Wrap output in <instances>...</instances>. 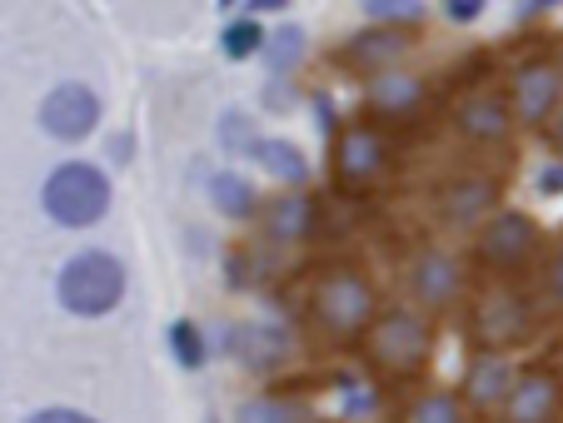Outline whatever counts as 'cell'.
<instances>
[{
	"instance_id": "6da1fadb",
	"label": "cell",
	"mask_w": 563,
	"mask_h": 423,
	"mask_svg": "<svg viewBox=\"0 0 563 423\" xmlns=\"http://www.w3.org/2000/svg\"><path fill=\"white\" fill-rule=\"evenodd\" d=\"M305 314H309V324H314V334L324 338V344H334V349L364 344L374 319L384 314L379 285H374V275L360 265V259L334 254V259H324V265L309 275Z\"/></svg>"
},
{
	"instance_id": "7a4b0ae2",
	"label": "cell",
	"mask_w": 563,
	"mask_h": 423,
	"mask_svg": "<svg viewBox=\"0 0 563 423\" xmlns=\"http://www.w3.org/2000/svg\"><path fill=\"white\" fill-rule=\"evenodd\" d=\"M543 329V304L519 279H489L464 304V334L474 354H519Z\"/></svg>"
},
{
	"instance_id": "3957f363",
	"label": "cell",
	"mask_w": 563,
	"mask_h": 423,
	"mask_svg": "<svg viewBox=\"0 0 563 423\" xmlns=\"http://www.w3.org/2000/svg\"><path fill=\"white\" fill-rule=\"evenodd\" d=\"M434 319L415 304H394L374 319V329L364 334V364L369 374H379L384 383H415L434 364Z\"/></svg>"
},
{
	"instance_id": "277c9868",
	"label": "cell",
	"mask_w": 563,
	"mask_h": 423,
	"mask_svg": "<svg viewBox=\"0 0 563 423\" xmlns=\"http://www.w3.org/2000/svg\"><path fill=\"white\" fill-rule=\"evenodd\" d=\"M543 254H549V240H543L539 220L523 210H499L474 240H468V259H474L489 279L529 275V269L543 265Z\"/></svg>"
},
{
	"instance_id": "5b68a950",
	"label": "cell",
	"mask_w": 563,
	"mask_h": 423,
	"mask_svg": "<svg viewBox=\"0 0 563 423\" xmlns=\"http://www.w3.org/2000/svg\"><path fill=\"white\" fill-rule=\"evenodd\" d=\"M394 169V140L374 120H350L334 130L330 145V180L340 194H369L389 180Z\"/></svg>"
},
{
	"instance_id": "8992f818",
	"label": "cell",
	"mask_w": 563,
	"mask_h": 423,
	"mask_svg": "<svg viewBox=\"0 0 563 423\" xmlns=\"http://www.w3.org/2000/svg\"><path fill=\"white\" fill-rule=\"evenodd\" d=\"M499 200H504L499 175H489V169H454V175H444V180L429 190V214H434L439 230L474 240V234L504 210Z\"/></svg>"
},
{
	"instance_id": "52a82bcc",
	"label": "cell",
	"mask_w": 563,
	"mask_h": 423,
	"mask_svg": "<svg viewBox=\"0 0 563 423\" xmlns=\"http://www.w3.org/2000/svg\"><path fill=\"white\" fill-rule=\"evenodd\" d=\"M125 265H120L115 254L106 249H80L75 259H65L60 279H55V294H60V304L70 309V314L80 319H100L110 314V309H120V299H125Z\"/></svg>"
},
{
	"instance_id": "ba28073f",
	"label": "cell",
	"mask_w": 563,
	"mask_h": 423,
	"mask_svg": "<svg viewBox=\"0 0 563 423\" xmlns=\"http://www.w3.org/2000/svg\"><path fill=\"white\" fill-rule=\"evenodd\" d=\"M504 96H509L514 125L519 130H549L563 115V60L549 51L523 55L504 75Z\"/></svg>"
},
{
	"instance_id": "9c48e42d",
	"label": "cell",
	"mask_w": 563,
	"mask_h": 423,
	"mask_svg": "<svg viewBox=\"0 0 563 423\" xmlns=\"http://www.w3.org/2000/svg\"><path fill=\"white\" fill-rule=\"evenodd\" d=\"M41 204L65 230H90V224H100L110 214L106 169L86 165V159H70V165L51 169V180H45V190H41Z\"/></svg>"
},
{
	"instance_id": "30bf717a",
	"label": "cell",
	"mask_w": 563,
	"mask_h": 423,
	"mask_svg": "<svg viewBox=\"0 0 563 423\" xmlns=\"http://www.w3.org/2000/svg\"><path fill=\"white\" fill-rule=\"evenodd\" d=\"M405 279H409V299H415V309H424L429 319H444L454 314L459 304H468V269L459 254H449L444 244H419L415 254H409L405 265Z\"/></svg>"
},
{
	"instance_id": "8fae6325",
	"label": "cell",
	"mask_w": 563,
	"mask_h": 423,
	"mask_svg": "<svg viewBox=\"0 0 563 423\" xmlns=\"http://www.w3.org/2000/svg\"><path fill=\"white\" fill-rule=\"evenodd\" d=\"M449 125L464 145L474 149H494V145H509L514 125V110H509V96H504V85H484V90H468L454 110H449Z\"/></svg>"
},
{
	"instance_id": "7c38bea8",
	"label": "cell",
	"mask_w": 563,
	"mask_h": 423,
	"mask_svg": "<svg viewBox=\"0 0 563 423\" xmlns=\"http://www.w3.org/2000/svg\"><path fill=\"white\" fill-rule=\"evenodd\" d=\"M409 51H415V31H399V25H364V31L344 35V41L334 45V65H344L350 75L379 80V75L399 70Z\"/></svg>"
},
{
	"instance_id": "4fadbf2b",
	"label": "cell",
	"mask_w": 563,
	"mask_h": 423,
	"mask_svg": "<svg viewBox=\"0 0 563 423\" xmlns=\"http://www.w3.org/2000/svg\"><path fill=\"white\" fill-rule=\"evenodd\" d=\"M494 423H563V369H553V364L519 369Z\"/></svg>"
},
{
	"instance_id": "5bb4252c",
	"label": "cell",
	"mask_w": 563,
	"mask_h": 423,
	"mask_svg": "<svg viewBox=\"0 0 563 423\" xmlns=\"http://www.w3.org/2000/svg\"><path fill=\"white\" fill-rule=\"evenodd\" d=\"M96 125H100V96L90 90V85L65 80V85H55L51 96L41 100V130L51 140L75 145V140L96 135Z\"/></svg>"
},
{
	"instance_id": "9a60e30c",
	"label": "cell",
	"mask_w": 563,
	"mask_h": 423,
	"mask_svg": "<svg viewBox=\"0 0 563 423\" xmlns=\"http://www.w3.org/2000/svg\"><path fill=\"white\" fill-rule=\"evenodd\" d=\"M514 379H519V364H514L509 354H474L464 369V383H459V399H464V409L478 413V419H499Z\"/></svg>"
},
{
	"instance_id": "2e32d148",
	"label": "cell",
	"mask_w": 563,
	"mask_h": 423,
	"mask_svg": "<svg viewBox=\"0 0 563 423\" xmlns=\"http://www.w3.org/2000/svg\"><path fill=\"white\" fill-rule=\"evenodd\" d=\"M429 105V80L415 70H389L379 75V80H369V90H364V110H369L374 125H405V120L424 115Z\"/></svg>"
},
{
	"instance_id": "e0dca14e",
	"label": "cell",
	"mask_w": 563,
	"mask_h": 423,
	"mask_svg": "<svg viewBox=\"0 0 563 423\" xmlns=\"http://www.w3.org/2000/svg\"><path fill=\"white\" fill-rule=\"evenodd\" d=\"M255 224L269 244H305L319 230V200L309 190H279L275 200H265Z\"/></svg>"
},
{
	"instance_id": "ac0fdd59",
	"label": "cell",
	"mask_w": 563,
	"mask_h": 423,
	"mask_svg": "<svg viewBox=\"0 0 563 423\" xmlns=\"http://www.w3.org/2000/svg\"><path fill=\"white\" fill-rule=\"evenodd\" d=\"M210 200L224 220H260V210H265L260 190L245 180V175H234V169H224V175L210 180Z\"/></svg>"
},
{
	"instance_id": "d6986e66",
	"label": "cell",
	"mask_w": 563,
	"mask_h": 423,
	"mask_svg": "<svg viewBox=\"0 0 563 423\" xmlns=\"http://www.w3.org/2000/svg\"><path fill=\"white\" fill-rule=\"evenodd\" d=\"M234 423H319V419L305 399H289V393H260V399H250L245 409H240Z\"/></svg>"
},
{
	"instance_id": "ffe728a7",
	"label": "cell",
	"mask_w": 563,
	"mask_h": 423,
	"mask_svg": "<svg viewBox=\"0 0 563 423\" xmlns=\"http://www.w3.org/2000/svg\"><path fill=\"white\" fill-rule=\"evenodd\" d=\"M250 155H255L260 165L275 175V180H285L289 190H299V185H305V175H309L299 145H289V140H255V149H250Z\"/></svg>"
},
{
	"instance_id": "44dd1931",
	"label": "cell",
	"mask_w": 563,
	"mask_h": 423,
	"mask_svg": "<svg viewBox=\"0 0 563 423\" xmlns=\"http://www.w3.org/2000/svg\"><path fill=\"white\" fill-rule=\"evenodd\" d=\"M405 423H468V409L454 389H424L409 399Z\"/></svg>"
},
{
	"instance_id": "7402d4cb",
	"label": "cell",
	"mask_w": 563,
	"mask_h": 423,
	"mask_svg": "<svg viewBox=\"0 0 563 423\" xmlns=\"http://www.w3.org/2000/svg\"><path fill=\"white\" fill-rule=\"evenodd\" d=\"M305 51H309V41H305V31L299 25H285V31H275L265 41V60H269V70L275 75H289L299 60H305Z\"/></svg>"
},
{
	"instance_id": "603a6c76",
	"label": "cell",
	"mask_w": 563,
	"mask_h": 423,
	"mask_svg": "<svg viewBox=\"0 0 563 423\" xmlns=\"http://www.w3.org/2000/svg\"><path fill=\"white\" fill-rule=\"evenodd\" d=\"M265 41L269 35L255 25V15H240L234 25H224V55H230V60H255V55H265Z\"/></svg>"
},
{
	"instance_id": "cb8c5ba5",
	"label": "cell",
	"mask_w": 563,
	"mask_h": 423,
	"mask_svg": "<svg viewBox=\"0 0 563 423\" xmlns=\"http://www.w3.org/2000/svg\"><path fill=\"white\" fill-rule=\"evenodd\" d=\"M539 294H543V309L563 314V240L553 244L549 254H543V265H539Z\"/></svg>"
},
{
	"instance_id": "d4e9b609",
	"label": "cell",
	"mask_w": 563,
	"mask_h": 423,
	"mask_svg": "<svg viewBox=\"0 0 563 423\" xmlns=\"http://www.w3.org/2000/svg\"><path fill=\"white\" fill-rule=\"evenodd\" d=\"M170 349H175V359H180L185 369H200L205 364V334H200L195 319H180V324L170 329Z\"/></svg>"
},
{
	"instance_id": "484cf974",
	"label": "cell",
	"mask_w": 563,
	"mask_h": 423,
	"mask_svg": "<svg viewBox=\"0 0 563 423\" xmlns=\"http://www.w3.org/2000/svg\"><path fill=\"white\" fill-rule=\"evenodd\" d=\"M25 423H96V419L80 413V409H41V413H31Z\"/></svg>"
},
{
	"instance_id": "4316f807",
	"label": "cell",
	"mask_w": 563,
	"mask_h": 423,
	"mask_svg": "<svg viewBox=\"0 0 563 423\" xmlns=\"http://www.w3.org/2000/svg\"><path fill=\"white\" fill-rule=\"evenodd\" d=\"M543 135H549V149H553V155H559V159H563V115H559V120H553V125H549V130H543Z\"/></svg>"
},
{
	"instance_id": "83f0119b",
	"label": "cell",
	"mask_w": 563,
	"mask_h": 423,
	"mask_svg": "<svg viewBox=\"0 0 563 423\" xmlns=\"http://www.w3.org/2000/svg\"><path fill=\"white\" fill-rule=\"evenodd\" d=\"M478 11H484V5H454V11H449V15H454V21H474Z\"/></svg>"
},
{
	"instance_id": "f1b7e54d",
	"label": "cell",
	"mask_w": 563,
	"mask_h": 423,
	"mask_svg": "<svg viewBox=\"0 0 563 423\" xmlns=\"http://www.w3.org/2000/svg\"><path fill=\"white\" fill-rule=\"evenodd\" d=\"M205 423H220V419H214V413H210V419H205Z\"/></svg>"
}]
</instances>
